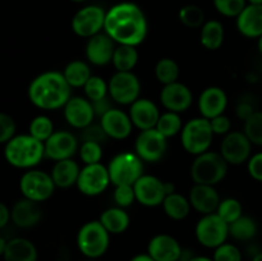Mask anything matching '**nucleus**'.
Instances as JSON below:
<instances>
[{
	"label": "nucleus",
	"mask_w": 262,
	"mask_h": 261,
	"mask_svg": "<svg viewBox=\"0 0 262 261\" xmlns=\"http://www.w3.org/2000/svg\"><path fill=\"white\" fill-rule=\"evenodd\" d=\"M237 28L245 37H260L262 35V5H246L237 17Z\"/></svg>",
	"instance_id": "obj_25"
},
{
	"label": "nucleus",
	"mask_w": 262,
	"mask_h": 261,
	"mask_svg": "<svg viewBox=\"0 0 262 261\" xmlns=\"http://www.w3.org/2000/svg\"><path fill=\"white\" fill-rule=\"evenodd\" d=\"M130 261H155L151 257L148 253H140V255H136L130 258Z\"/></svg>",
	"instance_id": "obj_53"
},
{
	"label": "nucleus",
	"mask_w": 262,
	"mask_h": 261,
	"mask_svg": "<svg viewBox=\"0 0 262 261\" xmlns=\"http://www.w3.org/2000/svg\"><path fill=\"white\" fill-rule=\"evenodd\" d=\"M71 89L63 73L45 72L36 77L28 87V97L35 106L43 110L64 107L71 99Z\"/></svg>",
	"instance_id": "obj_2"
},
{
	"label": "nucleus",
	"mask_w": 262,
	"mask_h": 261,
	"mask_svg": "<svg viewBox=\"0 0 262 261\" xmlns=\"http://www.w3.org/2000/svg\"><path fill=\"white\" fill-rule=\"evenodd\" d=\"M160 115L159 107L156 106L155 102L148 99L140 97L133 104H130L129 118L132 120V124L141 130L155 128Z\"/></svg>",
	"instance_id": "obj_20"
},
{
	"label": "nucleus",
	"mask_w": 262,
	"mask_h": 261,
	"mask_svg": "<svg viewBox=\"0 0 262 261\" xmlns=\"http://www.w3.org/2000/svg\"><path fill=\"white\" fill-rule=\"evenodd\" d=\"M115 41L106 32H100L89 38L86 45V58L91 64L104 67L112 63L115 51Z\"/></svg>",
	"instance_id": "obj_19"
},
{
	"label": "nucleus",
	"mask_w": 262,
	"mask_h": 261,
	"mask_svg": "<svg viewBox=\"0 0 262 261\" xmlns=\"http://www.w3.org/2000/svg\"><path fill=\"white\" fill-rule=\"evenodd\" d=\"M10 219V211L3 202H0V228H4Z\"/></svg>",
	"instance_id": "obj_52"
},
{
	"label": "nucleus",
	"mask_w": 262,
	"mask_h": 261,
	"mask_svg": "<svg viewBox=\"0 0 262 261\" xmlns=\"http://www.w3.org/2000/svg\"><path fill=\"white\" fill-rule=\"evenodd\" d=\"M214 138L210 120L204 117L188 120L181 132L182 146L188 154L197 156L209 151Z\"/></svg>",
	"instance_id": "obj_6"
},
{
	"label": "nucleus",
	"mask_w": 262,
	"mask_h": 261,
	"mask_svg": "<svg viewBox=\"0 0 262 261\" xmlns=\"http://www.w3.org/2000/svg\"><path fill=\"white\" fill-rule=\"evenodd\" d=\"M109 96L120 105H130L140 99L141 82L132 72H117L109 81Z\"/></svg>",
	"instance_id": "obj_10"
},
{
	"label": "nucleus",
	"mask_w": 262,
	"mask_h": 261,
	"mask_svg": "<svg viewBox=\"0 0 262 261\" xmlns=\"http://www.w3.org/2000/svg\"><path fill=\"white\" fill-rule=\"evenodd\" d=\"M210 124H211L214 135H228L230 130V127H232L230 119L224 114L210 119Z\"/></svg>",
	"instance_id": "obj_48"
},
{
	"label": "nucleus",
	"mask_w": 262,
	"mask_h": 261,
	"mask_svg": "<svg viewBox=\"0 0 262 261\" xmlns=\"http://www.w3.org/2000/svg\"><path fill=\"white\" fill-rule=\"evenodd\" d=\"M224 26L219 20H207L201 27V35H200V41L201 45L207 50H217L222 48L224 42Z\"/></svg>",
	"instance_id": "obj_30"
},
{
	"label": "nucleus",
	"mask_w": 262,
	"mask_h": 261,
	"mask_svg": "<svg viewBox=\"0 0 262 261\" xmlns=\"http://www.w3.org/2000/svg\"><path fill=\"white\" fill-rule=\"evenodd\" d=\"M257 48H258V51H260V54L262 55V35L260 36V37L257 38Z\"/></svg>",
	"instance_id": "obj_57"
},
{
	"label": "nucleus",
	"mask_w": 262,
	"mask_h": 261,
	"mask_svg": "<svg viewBox=\"0 0 262 261\" xmlns=\"http://www.w3.org/2000/svg\"><path fill=\"white\" fill-rule=\"evenodd\" d=\"M168 138L164 137L156 128L141 130L135 142L136 154L141 160L156 163L165 155L168 147Z\"/></svg>",
	"instance_id": "obj_13"
},
{
	"label": "nucleus",
	"mask_w": 262,
	"mask_h": 261,
	"mask_svg": "<svg viewBox=\"0 0 262 261\" xmlns=\"http://www.w3.org/2000/svg\"><path fill=\"white\" fill-rule=\"evenodd\" d=\"M245 135L252 145L262 146V112H255L245 120Z\"/></svg>",
	"instance_id": "obj_41"
},
{
	"label": "nucleus",
	"mask_w": 262,
	"mask_h": 261,
	"mask_svg": "<svg viewBox=\"0 0 262 261\" xmlns=\"http://www.w3.org/2000/svg\"><path fill=\"white\" fill-rule=\"evenodd\" d=\"M84 261H95V260H91V258H89V260H84Z\"/></svg>",
	"instance_id": "obj_60"
},
{
	"label": "nucleus",
	"mask_w": 262,
	"mask_h": 261,
	"mask_svg": "<svg viewBox=\"0 0 262 261\" xmlns=\"http://www.w3.org/2000/svg\"><path fill=\"white\" fill-rule=\"evenodd\" d=\"M189 261H214V258L206 257V256H193Z\"/></svg>",
	"instance_id": "obj_55"
},
{
	"label": "nucleus",
	"mask_w": 262,
	"mask_h": 261,
	"mask_svg": "<svg viewBox=\"0 0 262 261\" xmlns=\"http://www.w3.org/2000/svg\"><path fill=\"white\" fill-rule=\"evenodd\" d=\"M247 4H252V5H262V0H247Z\"/></svg>",
	"instance_id": "obj_56"
},
{
	"label": "nucleus",
	"mask_w": 262,
	"mask_h": 261,
	"mask_svg": "<svg viewBox=\"0 0 262 261\" xmlns=\"http://www.w3.org/2000/svg\"><path fill=\"white\" fill-rule=\"evenodd\" d=\"M79 171H81V169H79L77 161L72 160V159H66V160L56 161L50 176L56 187L69 188V187L77 184Z\"/></svg>",
	"instance_id": "obj_27"
},
{
	"label": "nucleus",
	"mask_w": 262,
	"mask_h": 261,
	"mask_svg": "<svg viewBox=\"0 0 262 261\" xmlns=\"http://www.w3.org/2000/svg\"><path fill=\"white\" fill-rule=\"evenodd\" d=\"M8 242L3 237H0V255H4L5 248H7Z\"/></svg>",
	"instance_id": "obj_54"
},
{
	"label": "nucleus",
	"mask_w": 262,
	"mask_h": 261,
	"mask_svg": "<svg viewBox=\"0 0 262 261\" xmlns=\"http://www.w3.org/2000/svg\"><path fill=\"white\" fill-rule=\"evenodd\" d=\"M110 183L112 182L107 168L101 163H97L84 165L81 169L76 186L82 194L94 197L101 194Z\"/></svg>",
	"instance_id": "obj_12"
},
{
	"label": "nucleus",
	"mask_w": 262,
	"mask_h": 261,
	"mask_svg": "<svg viewBox=\"0 0 262 261\" xmlns=\"http://www.w3.org/2000/svg\"><path fill=\"white\" fill-rule=\"evenodd\" d=\"M179 20L188 28L202 27L205 23V13L199 5H184L179 10Z\"/></svg>",
	"instance_id": "obj_37"
},
{
	"label": "nucleus",
	"mask_w": 262,
	"mask_h": 261,
	"mask_svg": "<svg viewBox=\"0 0 262 261\" xmlns=\"http://www.w3.org/2000/svg\"><path fill=\"white\" fill-rule=\"evenodd\" d=\"M155 76L160 83L165 84L174 83L178 81L179 77V66L174 59L163 58L156 63Z\"/></svg>",
	"instance_id": "obj_35"
},
{
	"label": "nucleus",
	"mask_w": 262,
	"mask_h": 261,
	"mask_svg": "<svg viewBox=\"0 0 262 261\" xmlns=\"http://www.w3.org/2000/svg\"><path fill=\"white\" fill-rule=\"evenodd\" d=\"M43 145H45V156L54 161L71 159L78 150V140L73 133L67 130L54 132L43 142Z\"/></svg>",
	"instance_id": "obj_16"
},
{
	"label": "nucleus",
	"mask_w": 262,
	"mask_h": 261,
	"mask_svg": "<svg viewBox=\"0 0 262 261\" xmlns=\"http://www.w3.org/2000/svg\"><path fill=\"white\" fill-rule=\"evenodd\" d=\"M138 51L136 46L118 45L113 55V66L117 72H132L137 66Z\"/></svg>",
	"instance_id": "obj_33"
},
{
	"label": "nucleus",
	"mask_w": 262,
	"mask_h": 261,
	"mask_svg": "<svg viewBox=\"0 0 262 261\" xmlns=\"http://www.w3.org/2000/svg\"><path fill=\"white\" fill-rule=\"evenodd\" d=\"M257 233V224L250 216L242 215L229 224V235L237 241H250Z\"/></svg>",
	"instance_id": "obj_34"
},
{
	"label": "nucleus",
	"mask_w": 262,
	"mask_h": 261,
	"mask_svg": "<svg viewBox=\"0 0 262 261\" xmlns=\"http://www.w3.org/2000/svg\"><path fill=\"white\" fill-rule=\"evenodd\" d=\"M147 253L155 261H179L183 251L174 237L169 234H158L148 242Z\"/></svg>",
	"instance_id": "obj_22"
},
{
	"label": "nucleus",
	"mask_w": 262,
	"mask_h": 261,
	"mask_svg": "<svg viewBox=\"0 0 262 261\" xmlns=\"http://www.w3.org/2000/svg\"><path fill=\"white\" fill-rule=\"evenodd\" d=\"M3 256L5 261H37V250L26 238H13L8 242Z\"/></svg>",
	"instance_id": "obj_28"
},
{
	"label": "nucleus",
	"mask_w": 262,
	"mask_h": 261,
	"mask_svg": "<svg viewBox=\"0 0 262 261\" xmlns=\"http://www.w3.org/2000/svg\"><path fill=\"white\" fill-rule=\"evenodd\" d=\"M92 107H94L95 115H99L100 118L105 114V113L109 112L110 109H113L112 106V97L106 96L104 99L96 100V101H91Z\"/></svg>",
	"instance_id": "obj_50"
},
{
	"label": "nucleus",
	"mask_w": 262,
	"mask_h": 261,
	"mask_svg": "<svg viewBox=\"0 0 262 261\" xmlns=\"http://www.w3.org/2000/svg\"><path fill=\"white\" fill-rule=\"evenodd\" d=\"M15 123L12 117L0 113V143H7L14 137Z\"/></svg>",
	"instance_id": "obj_46"
},
{
	"label": "nucleus",
	"mask_w": 262,
	"mask_h": 261,
	"mask_svg": "<svg viewBox=\"0 0 262 261\" xmlns=\"http://www.w3.org/2000/svg\"><path fill=\"white\" fill-rule=\"evenodd\" d=\"M106 12L99 5H86L72 18V30L79 37L90 38L104 30Z\"/></svg>",
	"instance_id": "obj_11"
},
{
	"label": "nucleus",
	"mask_w": 262,
	"mask_h": 261,
	"mask_svg": "<svg viewBox=\"0 0 262 261\" xmlns=\"http://www.w3.org/2000/svg\"><path fill=\"white\" fill-rule=\"evenodd\" d=\"M228 163L220 153L206 151L196 156L191 165V178L194 184L215 186L225 178Z\"/></svg>",
	"instance_id": "obj_4"
},
{
	"label": "nucleus",
	"mask_w": 262,
	"mask_h": 261,
	"mask_svg": "<svg viewBox=\"0 0 262 261\" xmlns=\"http://www.w3.org/2000/svg\"><path fill=\"white\" fill-rule=\"evenodd\" d=\"M147 30L145 13L135 3H118L106 12L104 31L119 45L138 46L145 41Z\"/></svg>",
	"instance_id": "obj_1"
},
{
	"label": "nucleus",
	"mask_w": 262,
	"mask_h": 261,
	"mask_svg": "<svg viewBox=\"0 0 262 261\" xmlns=\"http://www.w3.org/2000/svg\"><path fill=\"white\" fill-rule=\"evenodd\" d=\"M71 2H74V3H84V2H87V0H71Z\"/></svg>",
	"instance_id": "obj_59"
},
{
	"label": "nucleus",
	"mask_w": 262,
	"mask_h": 261,
	"mask_svg": "<svg viewBox=\"0 0 262 261\" xmlns=\"http://www.w3.org/2000/svg\"><path fill=\"white\" fill-rule=\"evenodd\" d=\"M216 214L219 215L224 222L230 224V223L235 222V220L239 219L243 215L242 204H241L237 199H233V197L222 200L219 204V207H217L216 210Z\"/></svg>",
	"instance_id": "obj_38"
},
{
	"label": "nucleus",
	"mask_w": 262,
	"mask_h": 261,
	"mask_svg": "<svg viewBox=\"0 0 262 261\" xmlns=\"http://www.w3.org/2000/svg\"><path fill=\"white\" fill-rule=\"evenodd\" d=\"M5 159L15 168H32L45 156V145L31 135L14 136L5 146Z\"/></svg>",
	"instance_id": "obj_3"
},
{
	"label": "nucleus",
	"mask_w": 262,
	"mask_h": 261,
	"mask_svg": "<svg viewBox=\"0 0 262 261\" xmlns=\"http://www.w3.org/2000/svg\"><path fill=\"white\" fill-rule=\"evenodd\" d=\"M133 189L136 193V201L147 207L160 206L166 197L165 182L155 176L143 174L133 184Z\"/></svg>",
	"instance_id": "obj_15"
},
{
	"label": "nucleus",
	"mask_w": 262,
	"mask_h": 261,
	"mask_svg": "<svg viewBox=\"0 0 262 261\" xmlns=\"http://www.w3.org/2000/svg\"><path fill=\"white\" fill-rule=\"evenodd\" d=\"M100 124L104 128L107 137L114 138V140H124V138L129 137V135L132 133L133 124L129 114L120 109H115V107L102 115Z\"/></svg>",
	"instance_id": "obj_23"
},
{
	"label": "nucleus",
	"mask_w": 262,
	"mask_h": 261,
	"mask_svg": "<svg viewBox=\"0 0 262 261\" xmlns=\"http://www.w3.org/2000/svg\"><path fill=\"white\" fill-rule=\"evenodd\" d=\"M55 183L50 174L42 170H30L20 178L19 188L25 199L32 201H46L53 196L55 191Z\"/></svg>",
	"instance_id": "obj_9"
},
{
	"label": "nucleus",
	"mask_w": 262,
	"mask_h": 261,
	"mask_svg": "<svg viewBox=\"0 0 262 261\" xmlns=\"http://www.w3.org/2000/svg\"><path fill=\"white\" fill-rule=\"evenodd\" d=\"M41 216H42V212L37 202L28 199L15 202L10 211V219L19 228L35 227L41 220Z\"/></svg>",
	"instance_id": "obj_26"
},
{
	"label": "nucleus",
	"mask_w": 262,
	"mask_h": 261,
	"mask_svg": "<svg viewBox=\"0 0 262 261\" xmlns=\"http://www.w3.org/2000/svg\"><path fill=\"white\" fill-rule=\"evenodd\" d=\"M191 202L183 194L173 193L168 194L163 202V209L165 214L173 220H183L188 216L191 211Z\"/></svg>",
	"instance_id": "obj_31"
},
{
	"label": "nucleus",
	"mask_w": 262,
	"mask_h": 261,
	"mask_svg": "<svg viewBox=\"0 0 262 261\" xmlns=\"http://www.w3.org/2000/svg\"><path fill=\"white\" fill-rule=\"evenodd\" d=\"M248 173L255 181L262 182V151L255 154L248 160Z\"/></svg>",
	"instance_id": "obj_49"
},
{
	"label": "nucleus",
	"mask_w": 262,
	"mask_h": 261,
	"mask_svg": "<svg viewBox=\"0 0 262 261\" xmlns=\"http://www.w3.org/2000/svg\"><path fill=\"white\" fill-rule=\"evenodd\" d=\"M252 153V142L248 140L245 132H229L225 135L220 145V154L228 164L241 165L250 160Z\"/></svg>",
	"instance_id": "obj_14"
},
{
	"label": "nucleus",
	"mask_w": 262,
	"mask_h": 261,
	"mask_svg": "<svg viewBox=\"0 0 262 261\" xmlns=\"http://www.w3.org/2000/svg\"><path fill=\"white\" fill-rule=\"evenodd\" d=\"M107 135L105 133L104 128L101 124H90L84 129H82V140L83 141H92V142L104 143L107 140Z\"/></svg>",
	"instance_id": "obj_47"
},
{
	"label": "nucleus",
	"mask_w": 262,
	"mask_h": 261,
	"mask_svg": "<svg viewBox=\"0 0 262 261\" xmlns=\"http://www.w3.org/2000/svg\"><path fill=\"white\" fill-rule=\"evenodd\" d=\"M64 118L73 128L84 129L94 122L95 112L92 102L87 97H71L64 105Z\"/></svg>",
	"instance_id": "obj_18"
},
{
	"label": "nucleus",
	"mask_w": 262,
	"mask_h": 261,
	"mask_svg": "<svg viewBox=\"0 0 262 261\" xmlns=\"http://www.w3.org/2000/svg\"><path fill=\"white\" fill-rule=\"evenodd\" d=\"M214 261H242V253L237 246L232 243H223L215 248Z\"/></svg>",
	"instance_id": "obj_44"
},
{
	"label": "nucleus",
	"mask_w": 262,
	"mask_h": 261,
	"mask_svg": "<svg viewBox=\"0 0 262 261\" xmlns=\"http://www.w3.org/2000/svg\"><path fill=\"white\" fill-rule=\"evenodd\" d=\"M196 238L204 247L216 248L229 237V224L216 212L204 215L196 225Z\"/></svg>",
	"instance_id": "obj_8"
},
{
	"label": "nucleus",
	"mask_w": 262,
	"mask_h": 261,
	"mask_svg": "<svg viewBox=\"0 0 262 261\" xmlns=\"http://www.w3.org/2000/svg\"><path fill=\"white\" fill-rule=\"evenodd\" d=\"M110 182L114 186H133L143 176V164L136 153H120L112 159L107 165Z\"/></svg>",
	"instance_id": "obj_7"
},
{
	"label": "nucleus",
	"mask_w": 262,
	"mask_h": 261,
	"mask_svg": "<svg viewBox=\"0 0 262 261\" xmlns=\"http://www.w3.org/2000/svg\"><path fill=\"white\" fill-rule=\"evenodd\" d=\"M54 132L53 122L46 115H38L30 123V135L41 142H45Z\"/></svg>",
	"instance_id": "obj_39"
},
{
	"label": "nucleus",
	"mask_w": 262,
	"mask_h": 261,
	"mask_svg": "<svg viewBox=\"0 0 262 261\" xmlns=\"http://www.w3.org/2000/svg\"><path fill=\"white\" fill-rule=\"evenodd\" d=\"M71 87H83L91 78V68L83 60H73L68 63L61 72Z\"/></svg>",
	"instance_id": "obj_32"
},
{
	"label": "nucleus",
	"mask_w": 262,
	"mask_h": 261,
	"mask_svg": "<svg viewBox=\"0 0 262 261\" xmlns=\"http://www.w3.org/2000/svg\"><path fill=\"white\" fill-rule=\"evenodd\" d=\"M179 261H181V260H179Z\"/></svg>",
	"instance_id": "obj_61"
},
{
	"label": "nucleus",
	"mask_w": 262,
	"mask_h": 261,
	"mask_svg": "<svg viewBox=\"0 0 262 261\" xmlns=\"http://www.w3.org/2000/svg\"><path fill=\"white\" fill-rule=\"evenodd\" d=\"M228 106V96L223 89L211 86L205 89L199 97V110L206 119L224 114Z\"/></svg>",
	"instance_id": "obj_21"
},
{
	"label": "nucleus",
	"mask_w": 262,
	"mask_h": 261,
	"mask_svg": "<svg viewBox=\"0 0 262 261\" xmlns=\"http://www.w3.org/2000/svg\"><path fill=\"white\" fill-rule=\"evenodd\" d=\"M84 94L90 101L104 99L109 94V84L99 76H91V78L83 86Z\"/></svg>",
	"instance_id": "obj_40"
},
{
	"label": "nucleus",
	"mask_w": 262,
	"mask_h": 261,
	"mask_svg": "<svg viewBox=\"0 0 262 261\" xmlns=\"http://www.w3.org/2000/svg\"><path fill=\"white\" fill-rule=\"evenodd\" d=\"M160 101L168 112L181 114L191 107L193 102V95L189 87L177 81L163 87L160 92Z\"/></svg>",
	"instance_id": "obj_17"
},
{
	"label": "nucleus",
	"mask_w": 262,
	"mask_h": 261,
	"mask_svg": "<svg viewBox=\"0 0 262 261\" xmlns=\"http://www.w3.org/2000/svg\"><path fill=\"white\" fill-rule=\"evenodd\" d=\"M252 261H262V253H257V255L253 257Z\"/></svg>",
	"instance_id": "obj_58"
},
{
	"label": "nucleus",
	"mask_w": 262,
	"mask_h": 261,
	"mask_svg": "<svg viewBox=\"0 0 262 261\" xmlns=\"http://www.w3.org/2000/svg\"><path fill=\"white\" fill-rule=\"evenodd\" d=\"M188 200L191 206L204 215L216 212L222 201L214 186H207V184H194L189 191Z\"/></svg>",
	"instance_id": "obj_24"
},
{
	"label": "nucleus",
	"mask_w": 262,
	"mask_h": 261,
	"mask_svg": "<svg viewBox=\"0 0 262 261\" xmlns=\"http://www.w3.org/2000/svg\"><path fill=\"white\" fill-rule=\"evenodd\" d=\"M79 156L84 165L100 163L102 159V146L101 143L92 142V141H83L79 147Z\"/></svg>",
	"instance_id": "obj_42"
},
{
	"label": "nucleus",
	"mask_w": 262,
	"mask_h": 261,
	"mask_svg": "<svg viewBox=\"0 0 262 261\" xmlns=\"http://www.w3.org/2000/svg\"><path fill=\"white\" fill-rule=\"evenodd\" d=\"M253 113H255V110H253L252 105L248 104V102H242V104L238 105L237 115L242 120H247L248 118L253 114Z\"/></svg>",
	"instance_id": "obj_51"
},
{
	"label": "nucleus",
	"mask_w": 262,
	"mask_h": 261,
	"mask_svg": "<svg viewBox=\"0 0 262 261\" xmlns=\"http://www.w3.org/2000/svg\"><path fill=\"white\" fill-rule=\"evenodd\" d=\"M247 5V0H214V7L224 17L237 18Z\"/></svg>",
	"instance_id": "obj_43"
},
{
	"label": "nucleus",
	"mask_w": 262,
	"mask_h": 261,
	"mask_svg": "<svg viewBox=\"0 0 262 261\" xmlns=\"http://www.w3.org/2000/svg\"><path fill=\"white\" fill-rule=\"evenodd\" d=\"M114 201L117 206L122 207V209L130 206L136 201V193L133 186H129V184L115 186Z\"/></svg>",
	"instance_id": "obj_45"
},
{
	"label": "nucleus",
	"mask_w": 262,
	"mask_h": 261,
	"mask_svg": "<svg viewBox=\"0 0 262 261\" xmlns=\"http://www.w3.org/2000/svg\"><path fill=\"white\" fill-rule=\"evenodd\" d=\"M99 220L110 234H120V233L125 232L130 223L128 212L119 206L104 210L100 215Z\"/></svg>",
	"instance_id": "obj_29"
},
{
	"label": "nucleus",
	"mask_w": 262,
	"mask_h": 261,
	"mask_svg": "<svg viewBox=\"0 0 262 261\" xmlns=\"http://www.w3.org/2000/svg\"><path fill=\"white\" fill-rule=\"evenodd\" d=\"M155 128L164 137L170 138L173 136L178 135L179 132H182L183 122H182V118L178 113L165 112L160 115Z\"/></svg>",
	"instance_id": "obj_36"
},
{
	"label": "nucleus",
	"mask_w": 262,
	"mask_h": 261,
	"mask_svg": "<svg viewBox=\"0 0 262 261\" xmlns=\"http://www.w3.org/2000/svg\"><path fill=\"white\" fill-rule=\"evenodd\" d=\"M110 245V233L100 223L92 220L81 227L77 234V246L87 258H99L107 251Z\"/></svg>",
	"instance_id": "obj_5"
}]
</instances>
